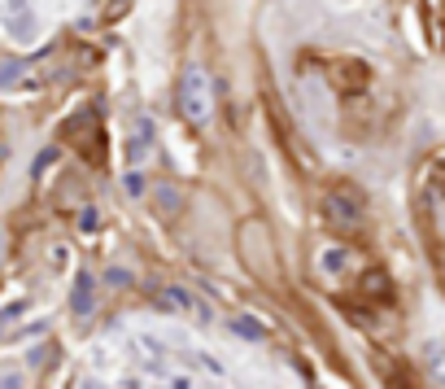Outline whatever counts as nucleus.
Segmentation results:
<instances>
[{
    "label": "nucleus",
    "instance_id": "obj_1",
    "mask_svg": "<svg viewBox=\"0 0 445 389\" xmlns=\"http://www.w3.org/2000/svg\"><path fill=\"white\" fill-rule=\"evenodd\" d=\"M179 106H183V114H188L192 123H205V118H209V92H205V79H201L197 70L188 74V79H183Z\"/></svg>",
    "mask_w": 445,
    "mask_h": 389
}]
</instances>
